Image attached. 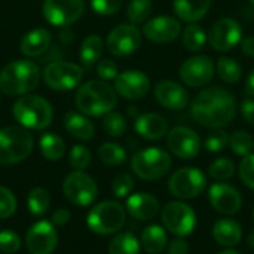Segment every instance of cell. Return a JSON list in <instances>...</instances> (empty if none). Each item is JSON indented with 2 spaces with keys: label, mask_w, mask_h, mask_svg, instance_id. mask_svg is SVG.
<instances>
[{
  "label": "cell",
  "mask_w": 254,
  "mask_h": 254,
  "mask_svg": "<svg viewBox=\"0 0 254 254\" xmlns=\"http://www.w3.org/2000/svg\"><path fill=\"white\" fill-rule=\"evenodd\" d=\"M237 107V100L232 92L222 86H208L192 101L190 115L205 128L222 129L234 122Z\"/></svg>",
  "instance_id": "obj_1"
},
{
  "label": "cell",
  "mask_w": 254,
  "mask_h": 254,
  "mask_svg": "<svg viewBox=\"0 0 254 254\" xmlns=\"http://www.w3.org/2000/svg\"><path fill=\"white\" fill-rule=\"evenodd\" d=\"M213 238L219 246L232 249L241 243L243 229L232 219H220L213 225Z\"/></svg>",
  "instance_id": "obj_24"
},
{
  "label": "cell",
  "mask_w": 254,
  "mask_h": 254,
  "mask_svg": "<svg viewBox=\"0 0 254 254\" xmlns=\"http://www.w3.org/2000/svg\"><path fill=\"white\" fill-rule=\"evenodd\" d=\"M253 219H254V210H253Z\"/></svg>",
  "instance_id": "obj_57"
},
{
  "label": "cell",
  "mask_w": 254,
  "mask_h": 254,
  "mask_svg": "<svg viewBox=\"0 0 254 254\" xmlns=\"http://www.w3.org/2000/svg\"><path fill=\"white\" fill-rule=\"evenodd\" d=\"M229 146L235 155L244 158V156L253 153L254 140L247 131H235L229 137Z\"/></svg>",
  "instance_id": "obj_38"
},
{
  "label": "cell",
  "mask_w": 254,
  "mask_h": 254,
  "mask_svg": "<svg viewBox=\"0 0 254 254\" xmlns=\"http://www.w3.org/2000/svg\"><path fill=\"white\" fill-rule=\"evenodd\" d=\"M207 34L204 31V28L196 24V22H192V24H188L186 28L183 30V36H182V42H183V46L189 51V52H198L201 51L205 43H207Z\"/></svg>",
  "instance_id": "obj_31"
},
{
  "label": "cell",
  "mask_w": 254,
  "mask_h": 254,
  "mask_svg": "<svg viewBox=\"0 0 254 254\" xmlns=\"http://www.w3.org/2000/svg\"><path fill=\"white\" fill-rule=\"evenodd\" d=\"M140 240L131 232L116 234L109 243V254H140Z\"/></svg>",
  "instance_id": "obj_29"
},
{
  "label": "cell",
  "mask_w": 254,
  "mask_h": 254,
  "mask_svg": "<svg viewBox=\"0 0 254 254\" xmlns=\"http://www.w3.org/2000/svg\"><path fill=\"white\" fill-rule=\"evenodd\" d=\"M246 92L253 97L254 98V68L250 71L249 77H247V82H246Z\"/></svg>",
  "instance_id": "obj_52"
},
{
  "label": "cell",
  "mask_w": 254,
  "mask_h": 254,
  "mask_svg": "<svg viewBox=\"0 0 254 254\" xmlns=\"http://www.w3.org/2000/svg\"><path fill=\"white\" fill-rule=\"evenodd\" d=\"M39 80L40 70L37 64L30 60H16L0 71V91L9 97L24 95L36 89Z\"/></svg>",
  "instance_id": "obj_3"
},
{
  "label": "cell",
  "mask_w": 254,
  "mask_h": 254,
  "mask_svg": "<svg viewBox=\"0 0 254 254\" xmlns=\"http://www.w3.org/2000/svg\"><path fill=\"white\" fill-rule=\"evenodd\" d=\"M16 210L15 195L4 186H0V219L10 217Z\"/></svg>",
  "instance_id": "obj_43"
},
{
  "label": "cell",
  "mask_w": 254,
  "mask_h": 254,
  "mask_svg": "<svg viewBox=\"0 0 254 254\" xmlns=\"http://www.w3.org/2000/svg\"><path fill=\"white\" fill-rule=\"evenodd\" d=\"M112 190L113 195L119 199L127 198L131 195V192L134 190V179L131 174L128 173H121L115 177L113 183H112Z\"/></svg>",
  "instance_id": "obj_41"
},
{
  "label": "cell",
  "mask_w": 254,
  "mask_h": 254,
  "mask_svg": "<svg viewBox=\"0 0 254 254\" xmlns=\"http://www.w3.org/2000/svg\"><path fill=\"white\" fill-rule=\"evenodd\" d=\"M103 128L110 137H121L127 131V121L121 113L112 110L107 115H104Z\"/></svg>",
  "instance_id": "obj_39"
},
{
  "label": "cell",
  "mask_w": 254,
  "mask_h": 254,
  "mask_svg": "<svg viewBox=\"0 0 254 254\" xmlns=\"http://www.w3.org/2000/svg\"><path fill=\"white\" fill-rule=\"evenodd\" d=\"M150 89V79L140 70H125L115 79V91L127 100H141Z\"/></svg>",
  "instance_id": "obj_20"
},
{
  "label": "cell",
  "mask_w": 254,
  "mask_h": 254,
  "mask_svg": "<svg viewBox=\"0 0 254 254\" xmlns=\"http://www.w3.org/2000/svg\"><path fill=\"white\" fill-rule=\"evenodd\" d=\"M155 100L168 110H182L189 103L188 91L174 80H161L155 86Z\"/></svg>",
  "instance_id": "obj_21"
},
{
  "label": "cell",
  "mask_w": 254,
  "mask_h": 254,
  "mask_svg": "<svg viewBox=\"0 0 254 254\" xmlns=\"http://www.w3.org/2000/svg\"><path fill=\"white\" fill-rule=\"evenodd\" d=\"M201 138L199 135L188 127H176L167 134V147L168 150L180 159H193L201 152Z\"/></svg>",
  "instance_id": "obj_16"
},
{
  "label": "cell",
  "mask_w": 254,
  "mask_h": 254,
  "mask_svg": "<svg viewBox=\"0 0 254 254\" xmlns=\"http://www.w3.org/2000/svg\"><path fill=\"white\" fill-rule=\"evenodd\" d=\"M153 9L152 0H131L127 7V16L131 24H143L147 21Z\"/></svg>",
  "instance_id": "obj_36"
},
{
  "label": "cell",
  "mask_w": 254,
  "mask_h": 254,
  "mask_svg": "<svg viewBox=\"0 0 254 254\" xmlns=\"http://www.w3.org/2000/svg\"><path fill=\"white\" fill-rule=\"evenodd\" d=\"M173 167L171 156L167 150L159 147H147L138 150L131 158L132 173L146 182H155L165 177Z\"/></svg>",
  "instance_id": "obj_5"
},
{
  "label": "cell",
  "mask_w": 254,
  "mask_h": 254,
  "mask_svg": "<svg viewBox=\"0 0 254 254\" xmlns=\"http://www.w3.org/2000/svg\"><path fill=\"white\" fill-rule=\"evenodd\" d=\"M127 220L125 208L115 201L97 204L88 214V228L97 235H112L122 229Z\"/></svg>",
  "instance_id": "obj_7"
},
{
  "label": "cell",
  "mask_w": 254,
  "mask_h": 254,
  "mask_svg": "<svg viewBox=\"0 0 254 254\" xmlns=\"http://www.w3.org/2000/svg\"><path fill=\"white\" fill-rule=\"evenodd\" d=\"M134 128L140 137L158 141L168 134V121L159 113H143L135 118Z\"/></svg>",
  "instance_id": "obj_23"
},
{
  "label": "cell",
  "mask_w": 254,
  "mask_h": 254,
  "mask_svg": "<svg viewBox=\"0 0 254 254\" xmlns=\"http://www.w3.org/2000/svg\"><path fill=\"white\" fill-rule=\"evenodd\" d=\"M208 199L211 207L223 214V216H234L240 211L243 205L241 193L237 188L231 186L229 183H214L208 189Z\"/></svg>",
  "instance_id": "obj_18"
},
{
  "label": "cell",
  "mask_w": 254,
  "mask_h": 254,
  "mask_svg": "<svg viewBox=\"0 0 254 254\" xmlns=\"http://www.w3.org/2000/svg\"><path fill=\"white\" fill-rule=\"evenodd\" d=\"M247 243H249V247L254 250V229L250 231V234H249V237H247Z\"/></svg>",
  "instance_id": "obj_53"
},
{
  "label": "cell",
  "mask_w": 254,
  "mask_h": 254,
  "mask_svg": "<svg viewBox=\"0 0 254 254\" xmlns=\"http://www.w3.org/2000/svg\"><path fill=\"white\" fill-rule=\"evenodd\" d=\"M63 190L67 199L79 207L91 205L98 195V188L94 179L79 170L65 177Z\"/></svg>",
  "instance_id": "obj_11"
},
{
  "label": "cell",
  "mask_w": 254,
  "mask_h": 254,
  "mask_svg": "<svg viewBox=\"0 0 254 254\" xmlns=\"http://www.w3.org/2000/svg\"><path fill=\"white\" fill-rule=\"evenodd\" d=\"M207 39L214 51L228 52L241 43L243 27L234 18H222L211 25Z\"/></svg>",
  "instance_id": "obj_13"
},
{
  "label": "cell",
  "mask_w": 254,
  "mask_h": 254,
  "mask_svg": "<svg viewBox=\"0 0 254 254\" xmlns=\"http://www.w3.org/2000/svg\"><path fill=\"white\" fill-rule=\"evenodd\" d=\"M250 1H252V3H253V4H254V0H250Z\"/></svg>",
  "instance_id": "obj_56"
},
{
  "label": "cell",
  "mask_w": 254,
  "mask_h": 254,
  "mask_svg": "<svg viewBox=\"0 0 254 254\" xmlns=\"http://www.w3.org/2000/svg\"><path fill=\"white\" fill-rule=\"evenodd\" d=\"M107 49L115 57H128L141 46V31L134 24H119L107 36Z\"/></svg>",
  "instance_id": "obj_15"
},
{
  "label": "cell",
  "mask_w": 254,
  "mask_h": 254,
  "mask_svg": "<svg viewBox=\"0 0 254 254\" xmlns=\"http://www.w3.org/2000/svg\"><path fill=\"white\" fill-rule=\"evenodd\" d=\"M143 36L153 43H170L182 34V24L170 15H159L149 19L141 30Z\"/></svg>",
  "instance_id": "obj_17"
},
{
  "label": "cell",
  "mask_w": 254,
  "mask_h": 254,
  "mask_svg": "<svg viewBox=\"0 0 254 254\" xmlns=\"http://www.w3.org/2000/svg\"><path fill=\"white\" fill-rule=\"evenodd\" d=\"M240 46H241V52L244 55L254 58V36H249V37L243 39Z\"/></svg>",
  "instance_id": "obj_51"
},
{
  "label": "cell",
  "mask_w": 254,
  "mask_h": 254,
  "mask_svg": "<svg viewBox=\"0 0 254 254\" xmlns=\"http://www.w3.org/2000/svg\"><path fill=\"white\" fill-rule=\"evenodd\" d=\"M97 74L103 79V80H112L116 79L118 73V64L112 60H103L98 63L97 65Z\"/></svg>",
  "instance_id": "obj_47"
},
{
  "label": "cell",
  "mask_w": 254,
  "mask_h": 254,
  "mask_svg": "<svg viewBox=\"0 0 254 254\" xmlns=\"http://www.w3.org/2000/svg\"><path fill=\"white\" fill-rule=\"evenodd\" d=\"M13 118L27 129H45L51 125L54 110L48 100L39 95H22L12 109Z\"/></svg>",
  "instance_id": "obj_4"
},
{
  "label": "cell",
  "mask_w": 254,
  "mask_h": 254,
  "mask_svg": "<svg viewBox=\"0 0 254 254\" xmlns=\"http://www.w3.org/2000/svg\"><path fill=\"white\" fill-rule=\"evenodd\" d=\"M91 6L98 15L109 16L115 15L121 9L122 0H91Z\"/></svg>",
  "instance_id": "obj_46"
},
{
  "label": "cell",
  "mask_w": 254,
  "mask_h": 254,
  "mask_svg": "<svg viewBox=\"0 0 254 254\" xmlns=\"http://www.w3.org/2000/svg\"><path fill=\"white\" fill-rule=\"evenodd\" d=\"M235 174V164L229 158H219L208 167V176L217 182H225L232 179Z\"/></svg>",
  "instance_id": "obj_37"
},
{
  "label": "cell",
  "mask_w": 254,
  "mask_h": 254,
  "mask_svg": "<svg viewBox=\"0 0 254 254\" xmlns=\"http://www.w3.org/2000/svg\"><path fill=\"white\" fill-rule=\"evenodd\" d=\"M216 73L225 83H237L243 77V67L234 58L222 57L216 64Z\"/></svg>",
  "instance_id": "obj_33"
},
{
  "label": "cell",
  "mask_w": 254,
  "mask_h": 254,
  "mask_svg": "<svg viewBox=\"0 0 254 254\" xmlns=\"http://www.w3.org/2000/svg\"><path fill=\"white\" fill-rule=\"evenodd\" d=\"M241 115L244 118V121L250 125H254V100L252 98H246L243 103H241Z\"/></svg>",
  "instance_id": "obj_49"
},
{
  "label": "cell",
  "mask_w": 254,
  "mask_h": 254,
  "mask_svg": "<svg viewBox=\"0 0 254 254\" xmlns=\"http://www.w3.org/2000/svg\"><path fill=\"white\" fill-rule=\"evenodd\" d=\"M98 158L106 165L118 167L127 161V152L118 143H104L98 149Z\"/></svg>",
  "instance_id": "obj_34"
},
{
  "label": "cell",
  "mask_w": 254,
  "mask_h": 254,
  "mask_svg": "<svg viewBox=\"0 0 254 254\" xmlns=\"http://www.w3.org/2000/svg\"><path fill=\"white\" fill-rule=\"evenodd\" d=\"M51 33L46 28H36L28 31L21 43H19V49L25 57H39L43 52L48 51L49 45H51Z\"/></svg>",
  "instance_id": "obj_26"
},
{
  "label": "cell",
  "mask_w": 254,
  "mask_h": 254,
  "mask_svg": "<svg viewBox=\"0 0 254 254\" xmlns=\"http://www.w3.org/2000/svg\"><path fill=\"white\" fill-rule=\"evenodd\" d=\"M141 249L149 254L162 253L168 246L167 229L159 225H149L143 229L140 237Z\"/></svg>",
  "instance_id": "obj_27"
},
{
  "label": "cell",
  "mask_w": 254,
  "mask_h": 254,
  "mask_svg": "<svg viewBox=\"0 0 254 254\" xmlns=\"http://www.w3.org/2000/svg\"><path fill=\"white\" fill-rule=\"evenodd\" d=\"M207 189L205 174L195 167H185L171 174L168 180V190L180 201L195 199Z\"/></svg>",
  "instance_id": "obj_8"
},
{
  "label": "cell",
  "mask_w": 254,
  "mask_h": 254,
  "mask_svg": "<svg viewBox=\"0 0 254 254\" xmlns=\"http://www.w3.org/2000/svg\"><path fill=\"white\" fill-rule=\"evenodd\" d=\"M118 95L106 80H89L76 94V106L86 116H104L116 107Z\"/></svg>",
  "instance_id": "obj_2"
},
{
  "label": "cell",
  "mask_w": 254,
  "mask_h": 254,
  "mask_svg": "<svg viewBox=\"0 0 254 254\" xmlns=\"http://www.w3.org/2000/svg\"><path fill=\"white\" fill-rule=\"evenodd\" d=\"M216 73V64L207 55H195L188 58L179 70L182 82L190 88L207 86Z\"/></svg>",
  "instance_id": "obj_12"
},
{
  "label": "cell",
  "mask_w": 254,
  "mask_h": 254,
  "mask_svg": "<svg viewBox=\"0 0 254 254\" xmlns=\"http://www.w3.org/2000/svg\"><path fill=\"white\" fill-rule=\"evenodd\" d=\"M91 150L82 144H76L73 146V149L70 150V156H68V162L73 168L82 171L85 170L89 164H91Z\"/></svg>",
  "instance_id": "obj_42"
},
{
  "label": "cell",
  "mask_w": 254,
  "mask_h": 254,
  "mask_svg": "<svg viewBox=\"0 0 254 254\" xmlns=\"http://www.w3.org/2000/svg\"><path fill=\"white\" fill-rule=\"evenodd\" d=\"M189 244L180 237H177L167 246V254H189Z\"/></svg>",
  "instance_id": "obj_48"
},
{
  "label": "cell",
  "mask_w": 254,
  "mask_h": 254,
  "mask_svg": "<svg viewBox=\"0 0 254 254\" xmlns=\"http://www.w3.org/2000/svg\"><path fill=\"white\" fill-rule=\"evenodd\" d=\"M213 0H174L173 9L176 15L189 24L201 21L210 10Z\"/></svg>",
  "instance_id": "obj_25"
},
{
  "label": "cell",
  "mask_w": 254,
  "mask_h": 254,
  "mask_svg": "<svg viewBox=\"0 0 254 254\" xmlns=\"http://www.w3.org/2000/svg\"><path fill=\"white\" fill-rule=\"evenodd\" d=\"M21 249V240L13 231H0V252L4 254L16 253Z\"/></svg>",
  "instance_id": "obj_44"
},
{
  "label": "cell",
  "mask_w": 254,
  "mask_h": 254,
  "mask_svg": "<svg viewBox=\"0 0 254 254\" xmlns=\"http://www.w3.org/2000/svg\"><path fill=\"white\" fill-rule=\"evenodd\" d=\"M85 10L83 0H45L43 16L55 27H65L76 22Z\"/></svg>",
  "instance_id": "obj_14"
},
{
  "label": "cell",
  "mask_w": 254,
  "mask_h": 254,
  "mask_svg": "<svg viewBox=\"0 0 254 254\" xmlns=\"http://www.w3.org/2000/svg\"><path fill=\"white\" fill-rule=\"evenodd\" d=\"M82 67L67 61H54L43 70L45 83L55 91H70L82 82Z\"/></svg>",
  "instance_id": "obj_10"
},
{
  "label": "cell",
  "mask_w": 254,
  "mask_h": 254,
  "mask_svg": "<svg viewBox=\"0 0 254 254\" xmlns=\"http://www.w3.org/2000/svg\"><path fill=\"white\" fill-rule=\"evenodd\" d=\"M40 152L49 161H58L65 153V143L57 134H43L40 138Z\"/></svg>",
  "instance_id": "obj_32"
},
{
  "label": "cell",
  "mask_w": 254,
  "mask_h": 254,
  "mask_svg": "<svg viewBox=\"0 0 254 254\" xmlns=\"http://www.w3.org/2000/svg\"><path fill=\"white\" fill-rule=\"evenodd\" d=\"M104 51V42L100 36L97 34H89L88 37H85V40L82 42L80 46V60L86 67L94 65L101 54Z\"/></svg>",
  "instance_id": "obj_30"
},
{
  "label": "cell",
  "mask_w": 254,
  "mask_h": 254,
  "mask_svg": "<svg viewBox=\"0 0 254 254\" xmlns=\"http://www.w3.org/2000/svg\"><path fill=\"white\" fill-rule=\"evenodd\" d=\"M27 205L33 216H43L51 205V196L49 193L42 188H34L30 190L27 196Z\"/></svg>",
  "instance_id": "obj_35"
},
{
  "label": "cell",
  "mask_w": 254,
  "mask_h": 254,
  "mask_svg": "<svg viewBox=\"0 0 254 254\" xmlns=\"http://www.w3.org/2000/svg\"><path fill=\"white\" fill-rule=\"evenodd\" d=\"M128 113H129L131 116H137V118L140 116V115H138V110H137L134 106H129V109H128Z\"/></svg>",
  "instance_id": "obj_54"
},
{
  "label": "cell",
  "mask_w": 254,
  "mask_h": 254,
  "mask_svg": "<svg viewBox=\"0 0 254 254\" xmlns=\"http://www.w3.org/2000/svg\"><path fill=\"white\" fill-rule=\"evenodd\" d=\"M219 254H241V253H238V252H237V250H234V249H226V250L220 252Z\"/></svg>",
  "instance_id": "obj_55"
},
{
  "label": "cell",
  "mask_w": 254,
  "mask_h": 254,
  "mask_svg": "<svg viewBox=\"0 0 254 254\" xmlns=\"http://www.w3.org/2000/svg\"><path fill=\"white\" fill-rule=\"evenodd\" d=\"M64 125L65 129L77 140L82 141H88L94 137L95 134V128L92 125V122L85 116L80 115L77 112H68L64 116Z\"/></svg>",
  "instance_id": "obj_28"
},
{
  "label": "cell",
  "mask_w": 254,
  "mask_h": 254,
  "mask_svg": "<svg viewBox=\"0 0 254 254\" xmlns=\"http://www.w3.org/2000/svg\"><path fill=\"white\" fill-rule=\"evenodd\" d=\"M159 201L152 193L137 192L129 195L127 199L128 213L140 222L153 220L159 214Z\"/></svg>",
  "instance_id": "obj_22"
},
{
  "label": "cell",
  "mask_w": 254,
  "mask_h": 254,
  "mask_svg": "<svg viewBox=\"0 0 254 254\" xmlns=\"http://www.w3.org/2000/svg\"><path fill=\"white\" fill-rule=\"evenodd\" d=\"M240 179L241 182L249 188L254 190V153H250L243 158L240 164Z\"/></svg>",
  "instance_id": "obj_45"
},
{
  "label": "cell",
  "mask_w": 254,
  "mask_h": 254,
  "mask_svg": "<svg viewBox=\"0 0 254 254\" xmlns=\"http://www.w3.org/2000/svg\"><path fill=\"white\" fill-rule=\"evenodd\" d=\"M161 220L167 232L185 238L196 228V213L183 201H171L161 211Z\"/></svg>",
  "instance_id": "obj_9"
},
{
  "label": "cell",
  "mask_w": 254,
  "mask_h": 254,
  "mask_svg": "<svg viewBox=\"0 0 254 254\" xmlns=\"http://www.w3.org/2000/svg\"><path fill=\"white\" fill-rule=\"evenodd\" d=\"M70 217H71V214H70L68 210L60 208V210H57V211L52 214V223H54V225H58V226H64V225L70 220Z\"/></svg>",
  "instance_id": "obj_50"
},
{
  "label": "cell",
  "mask_w": 254,
  "mask_h": 254,
  "mask_svg": "<svg viewBox=\"0 0 254 254\" xmlns=\"http://www.w3.org/2000/svg\"><path fill=\"white\" fill-rule=\"evenodd\" d=\"M58 243V235L54 223L40 220L34 223L25 237V246L31 254H51Z\"/></svg>",
  "instance_id": "obj_19"
},
{
  "label": "cell",
  "mask_w": 254,
  "mask_h": 254,
  "mask_svg": "<svg viewBox=\"0 0 254 254\" xmlns=\"http://www.w3.org/2000/svg\"><path fill=\"white\" fill-rule=\"evenodd\" d=\"M229 134L223 129H214L213 132H210L204 141V146L208 152L211 153H219L222 150H225L229 146Z\"/></svg>",
  "instance_id": "obj_40"
},
{
  "label": "cell",
  "mask_w": 254,
  "mask_h": 254,
  "mask_svg": "<svg viewBox=\"0 0 254 254\" xmlns=\"http://www.w3.org/2000/svg\"><path fill=\"white\" fill-rule=\"evenodd\" d=\"M33 150V137L24 127H6L0 129V164L13 165Z\"/></svg>",
  "instance_id": "obj_6"
}]
</instances>
